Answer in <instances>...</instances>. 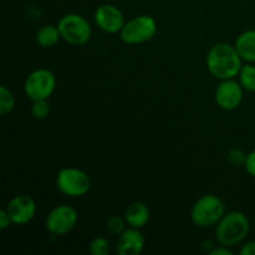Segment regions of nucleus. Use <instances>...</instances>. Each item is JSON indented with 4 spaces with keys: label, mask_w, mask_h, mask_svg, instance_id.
I'll list each match as a JSON object with an SVG mask.
<instances>
[{
    "label": "nucleus",
    "mask_w": 255,
    "mask_h": 255,
    "mask_svg": "<svg viewBox=\"0 0 255 255\" xmlns=\"http://www.w3.org/2000/svg\"><path fill=\"white\" fill-rule=\"evenodd\" d=\"M243 87L234 79L222 80L214 94L217 105L224 111H233L241 106L243 101Z\"/></svg>",
    "instance_id": "nucleus-9"
},
{
    "label": "nucleus",
    "mask_w": 255,
    "mask_h": 255,
    "mask_svg": "<svg viewBox=\"0 0 255 255\" xmlns=\"http://www.w3.org/2000/svg\"><path fill=\"white\" fill-rule=\"evenodd\" d=\"M5 209H6L12 224L24 226L34 219L35 214H36V203L27 194H19L10 199Z\"/></svg>",
    "instance_id": "nucleus-10"
},
{
    "label": "nucleus",
    "mask_w": 255,
    "mask_h": 255,
    "mask_svg": "<svg viewBox=\"0 0 255 255\" xmlns=\"http://www.w3.org/2000/svg\"><path fill=\"white\" fill-rule=\"evenodd\" d=\"M247 154L244 153L242 149L239 148H233L228 152V161L229 163H232L233 166H241V164L246 163Z\"/></svg>",
    "instance_id": "nucleus-21"
},
{
    "label": "nucleus",
    "mask_w": 255,
    "mask_h": 255,
    "mask_svg": "<svg viewBox=\"0 0 255 255\" xmlns=\"http://www.w3.org/2000/svg\"><path fill=\"white\" fill-rule=\"evenodd\" d=\"M61 34L57 26L54 25H45V26L40 27L36 32V42L41 47H52L59 42Z\"/></svg>",
    "instance_id": "nucleus-15"
},
{
    "label": "nucleus",
    "mask_w": 255,
    "mask_h": 255,
    "mask_svg": "<svg viewBox=\"0 0 255 255\" xmlns=\"http://www.w3.org/2000/svg\"><path fill=\"white\" fill-rule=\"evenodd\" d=\"M251 231L248 217L238 211L229 212L222 217L216 227V239L221 246H238L247 238Z\"/></svg>",
    "instance_id": "nucleus-2"
},
{
    "label": "nucleus",
    "mask_w": 255,
    "mask_h": 255,
    "mask_svg": "<svg viewBox=\"0 0 255 255\" xmlns=\"http://www.w3.org/2000/svg\"><path fill=\"white\" fill-rule=\"evenodd\" d=\"M242 255H255V241L248 242L243 248L241 249Z\"/></svg>",
    "instance_id": "nucleus-25"
},
{
    "label": "nucleus",
    "mask_w": 255,
    "mask_h": 255,
    "mask_svg": "<svg viewBox=\"0 0 255 255\" xmlns=\"http://www.w3.org/2000/svg\"><path fill=\"white\" fill-rule=\"evenodd\" d=\"M110 251H111V244L105 237H96L90 243V253L92 255H107Z\"/></svg>",
    "instance_id": "nucleus-18"
},
{
    "label": "nucleus",
    "mask_w": 255,
    "mask_h": 255,
    "mask_svg": "<svg viewBox=\"0 0 255 255\" xmlns=\"http://www.w3.org/2000/svg\"><path fill=\"white\" fill-rule=\"evenodd\" d=\"M244 168L248 172L249 176L254 177L255 178V149L252 151L251 153L247 154L246 163H244Z\"/></svg>",
    "instance_id": "nucleus-22"
},
{
    "label": "nucleus",
    "mask_w": 255,
    "mask_h": 255,
    "mask_svg": "<svg viewBox=\"0 0 255 255\" xmlns=\"http://www.w3.org/2000/svg\"><path fill=\"white\" fill-rule=\"evenodd\" d=\"M95 22L105 32L116 34L125 25V16L121 10L111 4L100 5L95 11Z\"/></svg>",
    "instance_id": "nucleus-11"
},
{
    "label": "nucleus",
    "mask_w": 255,
    "mask_h": 255,
    "mask_svg": "<svg viewBox=\"0 0 255 255\" xmlns=\"http://www.w3.org/2000/svg\"><path fill=\"white\" fill-rule=\"evenodd\" d=\"M151 218L148 207L142 202H133L129 204L125 212V219L127 226L131 228L141 229L146 226Z\"/></svg>",
    "instance_id": "nucleus-13"
},
{
    "label": "nucleus",
    "mask_w": 255,
    "mask_h": 255,
    "mask_svg": "<svg viewBox=\"0 0 255 255\" xmlns=\"http://www.w3.org/2000/svg\"><path fill=\"white\" fill-rule=\"evenodd\" d=\"M126 219L121 218L119 216H114V217H110L106 222V228L110 233L112 234H116V236H120L122 232L126 229Z\"/></svg>",
    "instance_id": "nucleus-20"
},
{
    "label": "nucleus",
    "mask_w": 255,
    "mask_h": 255,
    "mask_svg": "<svg viewBox=\"0 0 255 255\" xmlns=\"http://www.w3.org/2000/svg\"><path fill=\"white\" fill-rule=\"evenodd\" d=\"M157 22L149 15H139L125 22L120 37L125 44L136 45L148 41L156 35Z\"/></svg>",
    "instance_id": "nucleus-6"
},
{
    "label": "nucleus",
    "mask_w": 255,
    "mask_h": 255,
    "mask_svg": "<svg viewBox=\"0 0 255 255\" xmlns=\"http://www.w3.org/2000/svg\"><path fill=\"white\" fill-rule=\"evenodd\" d=\"M79 214L74 207L69 204H60L55 207L45 219V228L50 234L56 237L70 233L76 227Z\"/></svg>",
    "instance_id": "nucleus-8"
},
{
    "label": "nucleus",
    "mask_w": 255,
    "mask_h": 255,
    "mask_svg": "<svg viewBox=\"0 0 255 255\" xmlns=\"http://www.w3.org/2000/svg\"><path fill=\"white\" fill-rule=\"evenodd\" d=\"M144 243L146 241H144V237L141 231L129 227L119 236L116 252L120 255H137L142 253Z\"/></svg>",
    "instance_id": "nucleus-12"
},
{
    "label": "nucleus",
    "mask_w": 255,
    "mask_h": 255,
    "mask_svg": "<svg viewBox=\"0 0 255 255\" xmlns=\"http://www.w3.org/2000/svg\"><path fill=\"white\" fill-rule=\"evenodd\" d=\"M223 201L214 194H207L201 197L193 204L191 211V219L199 228H208V227L217 226L224 216Z\"/></svg>",
    "instance_id": "nucleus-3"
},
{
    "label": "nucleus",
    "mask_w": 255,
    "mask_h": 255,
    "mask_svg": "<svg viewBox=\"0 0 255 255\" xmlns=\"http://www.w3.org/2000/svg\"><path fill=\"white\" fill-rule=\"evenodd\" d=\"M56 187L62 194L67 197H82L91 188L90 176L80 168L67 167L61 169L56 177Z\"/></svg>",
    "instance_id": "nucleus-5"
},
{
    "label": "nucleus",
    "mask_w": 255,
    "mask_h": 255,
    "mask_svg": "<svg viewBox=\"0 0 255 255\" xmlns=\"http://www.w3.org/2000/svg\"><path fill=\"white\" fill-rule=\"evenodd\" d=\"M238 76L239 82L244 90L249 92H255V66L252 65V62L243 65Z\"/></svg>",
    "instance_id": "nucleus-16"
},
{
    "label": "nucleus",
    "mask_w": 255,
    "mask_h": 255,
    "mask_svg": "<svg viewBox=\"0 0 255 255\" xmlns=\"http://www.w3.org/2000/svg\"><path fill=\"white\" fill-rule=\"evenodd\" d=\"M50 114V105L47 100H37L32 101L31 115L36 120H44L49 116Z\"/></svg>",
    "instance_id": "nucleus-19"
},
{
    "label": "nucleus",
    "mask_w": 255,
    "mask_h": 255,
    "mask_svg": "<svg viewBox=\"0 0 255 255\" xmlns=\"http://www.w3.org/2000/svg\"><path fill=\"white\" fill-rule=\"evenodd\" d=\"M57 27L61 39L74 46H81L91 39V25L80 14L64 15L57 22Z\"/></svg>",
    "instance_id": "nucleus-4"
},
{
    "label": "nucleus",
    "mask_w": 255,
    "mask_h": 255,
    "mask_svg": "<svg viewBox=\"0 0 255 255\" xmlns=\"http://www.w3.org/2000/svg\"><path fill=\"white\" fill-rule=\"evenodd\" d=\"M243 59L236 46L227 42H218L209 49L206 65L209 74L218 80L234 79L241 72Z\"/></svg>",
    "instance_id": "nucleus-1"
},
{
    "label": "nucleus",
    "mask_w": 255,
    "mask_h": 255,
    "mask_svg": "<svg viewBox=\"0 0 255 255\" xmlns=\"http://www.w3.org/2000/svg\"><path fill=\"white\" fill-rule=\"evenodd\" d=\"M237 51L247 62H255V30H247L242 32L236 40Z\"/></svg>",
    "instance_id": "nucleus-14"
},
{
    "label": "nucleus",
    "mask_w": 255,
    "mask_h": 255,
    "mask_svg": "<svg viewBox=\"0 0 255 255\" xmlns=\"http://www.w3.org/2000/svg\"><path fill=\"white\" fill-rule=\"evenodd\" d=\"M15 97L6 86L0 87V114L2 116L10 114L14 110Z\"/></svg>",
    "instance_id": "nucleus-17"
},
{
    "label": "nucleus",
    "mask_w": 255,
    "mask_h": 255,
    "mask_svg": "<svg viewBox=\"0 0 255 255\" xmlns=\"http://www.w3.org/2000/svg\"><path fill=\"white\" fill-rule=\"evenodd\" d=\"M56 87L55 75L47 69H36L27 75L24 84L26 96L31 101L49 100Z\"/></svg>",
    "instance_id": "nucleus-7"
},
{
    "label": "nucleus",
    "mask_w": 255,
    "mask_h": 255,
    "mask_svg": "<svg viewBox=\"0 0 255 255\" xmlns=\"http://www.w3.org/2000/svg\"><path fill=\"white\" fill-rule=\"evenodd\" d=\"M209 254L211 255H233V252L231 251V248H229V247L221 246V247H217V248L212 249V251L209 252Z\"/></svg>",
    "instance_id": "nucleus-24"
},
{
    "label": "nucleus",
    "mask_w": 255,
    "mask_h": 255,
    "mask_svg": "<svg viewBox=\"0 0 255 255\" xmlns=\"http://www.w3.org/2000/svg\"><path fill=\"white\" fill-rule=\"evenodd\" d=\"M10 224H12L11 219H10L9 214H7L6 209H1L0 211V229L5 231L10 227Z\"/></svg>",
    "instance_id": "nucleus-23"
}]
</instances>
